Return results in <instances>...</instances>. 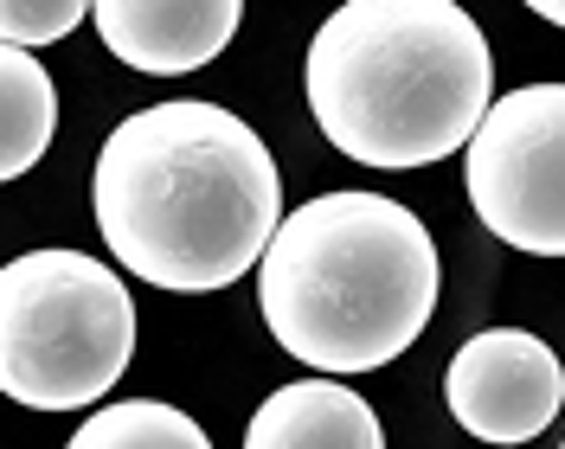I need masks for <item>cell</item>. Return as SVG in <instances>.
<instances>
[{"label":"cell","instance_id":"5b68a950","mask_svg":"<svg viewBox=\"0 0 565 449\" xmlns=\"http://www.w3.org/2000/svg\"><path fill=\"white\" fill-rule=\"evenodd\" d=\"M469 206L501 244L565 257V84H521L494 97L462 148Z\"/></svg>","mask_w":565,"mask_h":449},{"label":"cell","instance_id":"52a82bcc","mask_svg":"<svg viewBox=\"0 0 565 449\" xmlns=\"http://www.w3.org/2000/svg\"><path fill=\"white\" fill-rule=\"evenodd\" d=\"M90 20L122 65L148 77H186L238 39L245 7L238 0H97Z\"/></svg>","mask_w":565,"mask_h":449},{"label":"cell","instance_id":"3957f363","mask_svg":"<svg viewBox=\"0 0 565 449\" xmlns=\"http://www.w3.org/2000/svg\"><path fill=\"white\" fill-rule=\"evenodd\" d=\"M437 244L386 193H321L277 225L257 264V302L289 360L316 373L392 366L430 328Z\"/></svg>","mask_w":565,"mask_h":449},{"label":"cell","instance_id":"8fae6325","mask_svg":"<svg viewBox=\"0 0 565 449\" xmlns=\"http://www.w3.org/2000/svg\"><path fill=\"white\" fill-rule=\"evenodd\" d=\"M90 13L97 7H84V0H7L0 7V45H20V52L52 45V39L77 33Z\"/></svg>","mask_w":565,"mask_h":449},{"label":"cell","instance_id":"7c38bea8","mask_svg":"<svg viewBox=\"0 0 565 449\" xmlns=\"http://www.w3.org/2000/svg\"><path fill=\"white\" fill-rule=\"evenodd\" d=\"M533 13H540V20H546V26H565V0H540V7H533Z\"/></svg>","mask_w":565,"mask_h":449},{"label":"cell","instance_id":"8992f818","mask_svg":"<svg viewBox=\"0 0 565 449\" xmlns=\"http://www.w3.org/2000/svg\"><path fill=\"white\" fill-rule=\"evenodd\" d=\"M444 398L469 437L482 443H533L565 405V366L559 353L527 328H482L457 346Z\"/></svg>","mask_w":565,"mask_h":449},{"label":"cell","instance_id":"277c9868","mask_svg":"<svg viewBox=\"0 0 565 449\" xmlns=\"http://www.w3.org/2000/svg\"><path fill=\"white\" fill-rule=\"evenodd\" d=\"M136 360V302L90 250H26L0 270V392L26 411H84Z\"/></svg>","mask_w":565,"mask_h":449},{"label":"cell","instance_id":"30bf717a","mask_svg":"<svg viewBox=\"0 0 565 449\" xmlns=\"http://www.w3.org/2000/svg\"><path fill=\"white\" fill-rule=\"evenodd\" d=\"M65 449H212V437L180 405L122 398V405H104V411L84 417Z\"/></svg>","mask_w":565,"mask_h":449},{"label":"cell","instance_id":"6da1fadb","mask_svg":"<svg viewBox=\"0 0 565 449\" xmlns=\"http://www.w3.org/2000/svg\"><path fill=\"white\" fill-rule=\"evenodd\" d=\"M90 212L109 257L174 296L232 289L289 218L257 129L193 97L136 109L109 129L90 168Z\"/></svg>","mask_w":565,"mask_h":449},{"label":"cell","instance_id":"9c48e42d","mask_svg":"<svg viewBox=\"0 0 565 449\" xmlns=\"http://www.w3.org/2000/svg\"><path fill=\"white\" fill-rule=\"evenodd\" d=\"M0 104H7V154H0V173L20 180L52 148V129H58L52 71L39 65L33 52H20V45H0Z\"/></svg>","mask_w":565,"mask_h":449},{"label":"cell","instance_id":"4fadbf2b","mask_svg":"<svg viewBox=\"0 0 565 449\" xmlns=\"http://www.w3.org/2000/svg\"><path fill=\"white\" fill-rule=\"evenodd\" d=\"M559 449H565V443H559Z\"/></svg>","mask_w":565,"mask_h":449},{"label":"cell","instance_id":"7a4b0ae2","mask_svg":"<svg viewBox=\"0 0 565 449\" xmlns=\"http://www.w3.org/2000/svg\"><path fill=\"white\" fill-rule=\"evenodd\" d=\"M316 129L360 168H430L494 109V58L457 0H348L302 65Z\"/></svg>","mask_w":565,"mask_h":449},{"label":"cell","instance_id":"ba28073f","mask_svg":"<svg viewBox=\"0 0 565 449\" xmlns=\"http://www.w3.org/2000/svg\"><path fill=\"white\" fill-rule=\"evenodd\" d=\"M245 449H386L373 405L341 379L277 385L245 424Z\"/></svg>","mask_w":565,"mask_h":449}]
</instances>
